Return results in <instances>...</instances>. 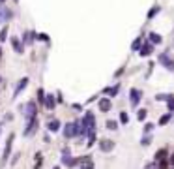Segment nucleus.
<instances>
[{"label": "nucleus", "instance_id": "1", "mask_svg": "<svg viewBox=\"0 0 174 169\" xmlns=\"http://www.w3.org/2000/svg\"><path fill=\"white\" fill-rule=\"evenodd\" d=\"M13 141H15V134L11 132V134L7 135V139H6V145H4V154H2V166H6V164H7V160H9V156H11V147H13Z\"/></svg>", "mask_w": 174, "mask_h": 169}, {"label": "nucleus", "instance_id": "2", "mask_svg": "<svg viewBox=\"0 0 174 169\" xmlns=\"http://www.w3.org/2000/svg\"><path fill=\"white\" fill-rule=\"evenodd\" d=\"M26 83H28V79H26V77H22V79L17 83V87H15V90H13V98H17V96L22 92V88L26 87Z\"/></svg>", "mask_w": 174, "mask_h": 169}, {"label": "nucleus", "instance_id": "3", "mask_svg": "<svg viewBox=\"0 0 174 169\" xmlns=\"http://www.w3.org/2000/svg\"><path fill=\"white\" fill-rule=\"evenodd\" d=\"M11 45H13V49H15L17 53H22V51H24L22 45H21V41H19L17 38H11Z\"/></svg>", "mask_w": 174, "mask_h": 169}, {"label": "nucleus", "instance_id": "4", "mask_svg": "<svg viewBox=\"0 0 174 169\" xmlns=\"http://www.w3.org/2000/svg\"><path fill=\"white\" fill-rule=\"evenodd\" d=\"M6 34H7V26H4V28H2V32H0V41H4V40H6Z\"/></svg>", "mask_w": 174, "mask_h": 169}, {"label": "nucleus", "instance_id": "5", "mask_svg": "<svg viewBox=\"0 0 174 169\" xmlns=\"http://www.w3.org/2000/svg\"><path fill=\"white\" fill-rule=\"evenodd\" d=\"M0 58H2V49H0Z\"/></svg>", "mask_w": 174, "mask_h": 169}]
</instances>
